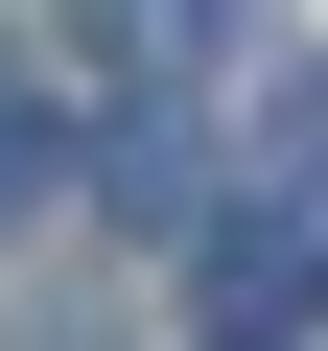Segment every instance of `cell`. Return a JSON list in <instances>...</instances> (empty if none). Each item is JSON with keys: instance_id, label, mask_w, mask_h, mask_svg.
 <instances>
[{"instance_id": "1", "label": "cell", "mask_w": 328, "mask_h": 351, "mask_svg": "<svg viewBox=\"0 0 328 351\" xmlns=\"http://www.w3.org/2000/svg\"><path fill=\"white\" fill-rule=\"evenodd\" d=\"M71 164H94V141H71V117H47V94H24V71H0V234H24V211H47V188H71Z\"/></svg>"}]
</instances>
